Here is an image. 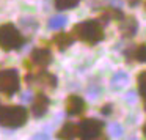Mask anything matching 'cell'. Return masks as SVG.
<instances>
[{
  "label": "cell",
  "mask_w": 146,
  "mask_h": 140,
  "mask_svg": "<svg viewBox=\"0 0 146 140\" xmlns=\"http://www.w3.org/2000/svg\"><path fill=\"white\" fill-rule=\"evenodd\" d=\"M123 17H124L123 10H119V8H115V7H105L104 10L101 11V14H99L98 19L101 21L102 25H107V24L111 22V21H115V22H119Z\"/></svg>",
  "instance_id": "13"
},
{
  "label": "cell",
  "mask_w": 146,
  "mask_h": 140,
  "mask_svg": "<svg viewBox=\"0 0 146 140\" xmlns=\"http://www.w3.org/2000/svg\"><path fill=\"white\" fill-rule=\"evenodd\" d=\"M21 77L16 68H3L0 69V95L5 98H11L21 90Z\"/></svg>",
  "instance_id": "6"
},
{
  "label": "cell",
  "mask_w": 146,
  "mask_h": 140,
  "mask_svg": "<svg viewBox=\"0 0 146 140\" xmlns=\"http://www.w3.org/2000/svg\"><path fill=\"white\" fill-rule=\"evenodd\" d=\"M22 80L27 85L33 87L35 91H46L50 93L57 88V76L52 74L47 69H41V71H35V73H24Z\"/></svg>",
  "instance_id": "5"
},
{
  "label": "cell",
  "mask_w": 146,
  "mask_h": 140,
  "mask_svg": "<svg viewBox=\"0 0 146 140\" xmlns=\"http://www.w3.org/2000/svg\"><path fill=\"white\" fill-rule=\"evenodd\" d=\"M52 60H54V54H52V47L47 44H42L35 47L32 51V54L29 55L24 66H25V73H35V71L47 69L50 66Z\"/></svg>",
  "instance_id": "4"
},
{
  "label": "cell",
  "mask_w": 146,
  "mask_h": 140,
  "mask_svg": "<svg viewBox=\"0 0 146 140\" xmlns=\"http://www.w3.org/2000/svg\"><path fill=\"white\" fill-rule=\"evenodd\" d=\"M76 41V38L72 36L71 32H57L54 36H52L49 41H41L42 44H47V46H55L58 51H66L69 46H72V43Z\"/></svg>",
  "instance_id": "10"
},
{
  "label": "cell",
  "mask_w": 146,
  "mask_h": 140,
  "mask_svg": "<svg viewBox=\"0 0 146 140\" xmlns=\"http://www.w3.org/2000/svg\"><path fill=\"white\" fill-rule=\"evenodd\" d=\"M30 117V110L24 105L10 104L0 105V126L8 129H19L25 126Z\"/></svg>",
  "instance_id": "2"
},
{
  "label": "cell",
  "mask_w": 146,
  "mask_h": 140,
  "mask_svg": "<svg viewBox=\"0 0 146 140\" xmlns=\"http://www.w3.org/2000/svg\"><path fill=\"white\" fill-rule=\"evenodd\" d=\"M0 105H2V101H0Z\"/></svg>",
  "instance_id": "20"
},
{
  "label": "cell",
  "mask_w": 146,
  "mask_h": 140,
  "mask_svg": "<svg viewBox=\"0 0 146 140\" xmlns=\"http://www.w3.org/2000/svg\"><path fill=\"white\" fill-rule=\"evenodd\" d=\"M50 107V98L47 96L46 91H35V98L32 101V107H30V113L35 118H42L49 112Z\"/></svg>",
  "instance_id": "8"
},
{
  "label": "cell",
  "mask_w": 146,
  "mask_h": 140,
  "mask_svg": "<svg viewBox=\"0 0 146 140\" xmlns=\"http://www.w3.org/2000/svg\"><path fill=\"white\" fill-rule=\"evenodd\" d=\"M137 90L143 102H146V69L137 74Z\"/></svg>",
  "instance_id": "15"
},
{
  "label": "cell",
  "mask_w": 146,
  "mask_h": 140,
  "mask_svg": "<svg viewBox=\"0 0 146 140\" xmlns=\"http://www.w3.org/2000/svg\"><path fill=\"white\" fill-rule=\"evenodd\" d=\"M127 63H146V43L133 44L124 51Z\"/></svg>",
  "instance_id": "11"
},
{
  "label": "cell",
  "mask_w": 146,
  "mask_h": 140,
  "mask_svg": "<svg viewBox=\"0 0 146 140\" xmlns=\"http://www.w3.org/2000/svg\"><path fill=\"white\" fill-rule=\"evenodd\" d=\"M64 109L69 117H82L86 110V102L79 95H68L64 101Z\"/></svg>",
  "instance_id": "9"
},
{
  "label": "cell",
  "mask_w": 146,
  "mask_h": 140,
  "mask_svg": "<svg viewBox=\"0 0 146 140\" xmlns=\"http://www.w3.org/2000/svg\"><path fill=\"white\" fill-rule=\"evenodd\" d=\"M141 132H143V135H145V137H146V123H145V124H143V127H141Z\"/></svg>",
  "instance_id": "18"
},
{
  "label": "cell",
  "mask_w": 146,
  "mask_h": 140,
  "mask_svg": "<svg viewBox=\"0 0 146 140\" xmlns=\"http://www.w3.org/2000/svg\"><path fill=\"white\" fill-rule=\"evenodd\" d=\"M57 137L61 139V140L79 139V124H77L76 121H66V123L58 129Z\"/></svg>",
  "instance_id": "14"
},
{
  "label": "cell",
  "mask_w": 146,
  "mask_h": 140,
  "mask_svg": "<svg viewBox=\"0 0 146 140\" xmlns=\"http://www.w3.org/2000/svg\"><path fill=\"white\" fill-rule=\"evenodd\" d=\"M82 0H54V7L57 11H66V10H74Z\"/></svg>",
  "instance_id": "16"
},
{
  "label": "cell",
  "mask_w": 146,
  "mask_h": 140,
  "mask_svg": "<svg viewBox=\"0 0 146 140\" xmlns=\"http://www.w3.org/2000/svg\"><path fill=\"white\" fill-rule=\"evenodd\" d=\"M111 112H113V104H105L101 107V113H104V115H110Z\"/></svg>",
  "instance_id": "17"
},
{
  "label": "cell",
  "mask_w": 146,
  "mask_h": 140,
  "mask_svg": "<svg viewBox=\"0 0 146 140\" xmlns=\"http://www.w3.org/2000/svg\"><path fill=\"white\" fill-rule=\"evenodd\" d=\"M29 38L24 36V33L11 22L0 24V51L3 52H13L19 51Z\"/></svg>",
  "instance_id": "3"
},
{
  "label": "cell",
  "mask_w": 146,
  "mask_h": 140,
  "mask_svg": "<svg viewBox=\"0 0 146 140\" xmlns=\"http://www.w3.org/2000/svg\"><path fill=\"white\" fill-rule=\"evenodd\" d=\"M76 41L85 43L88 46H96L105 39V30L99 19H86L77 22L71 30Z\"/></svg>",
  "instance_id": "1"
},
{
  "label": "cell",
  "mask_w": 146,
  "mask_h": 140,
  "mask_svg": "<svg viewBox=\"0 0 146 140\" xmlns=\"http://www.w3.org/2000/svg\"><path fill=\"white\" fill-rule=\"evenodd\" d=\"M118 27H119V33L124 39H130L137 35V30H138V21H137L135 16H126L118 22Z\"/></svg>",
  "instance_id": "12"
},
{
  "label": "cell",
  "mask_w": 146,
  "mask_h": 140,
  "mask_svg": "<svg viewBox=\"0 0 146 140\" xmlns=\"http://www.w3.org/2000/svg\"><path fill=\"white\" fill-rule=\"evenodd\" d=\"M145 10H146V2H145Z\"/></svg>",
  "instance_id": "19"
},
{
  "label": "cell",
  "mask_w": 146,
  "mask_h": 140,
  "mask_svg": "<svg viewBox=\"0 0 146 140\" xmlns=\"http://www.w3.org/2000/svg\"><path fill=\"white\" fill-rule=\"evenodd\" d=\"M79 139L82 140H96L107 139L105 134V123L98 118H82L79 121Z\"/></svg>",
  "instance_id": "7"
}]
</instances>
